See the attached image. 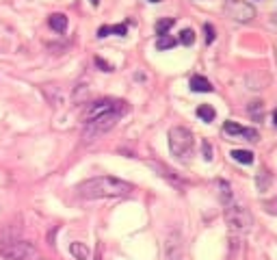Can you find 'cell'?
I'll list each match as a JSON object with an SVG mask.
<instances>
[{
	"label": "cell",
	"instance_id": "obj_17",
	"mask_svg": "<svg viewBox=\"0 0 277 260\" xmlns=\"http://www.w3.org/2000/svg\"><path fill=\"white\" fill-rule=\"evenodd\" d=\"M201 150H204V159H206V161H212V145H210L208 141L201 143Z\"/></svg>",
	"mask_w": 277,
	"mask_h": 260
},
{
	"label": "cell",
	"instance_id": "obj_18",
	"mask_svg": "<svg viewBox=\"0 0 277 260\" xmlns=\"http://www.w3.org/2000/svg\"><path fill=\"white\" fill-rule=\"evenodd\" d=\"M96 65H98V68H102V72H113V68H110L108 63H104L100 57H96Z\"/></svg>",
	"mask_w": 277,
	"mask_h": 260
},
{
	"label": "cell",
	"instance_id": "obj_13",
	"mask_svg": "<svg viewBox=\"0 0 277 260\" xmlns=\"http://www.w3.org/2000/svg\"><path fill=\"white\" fill-rule=\"evenodd\" d=\"M173 46H175V39L171 35H160L158 41H156V48L158 50H169V48H173Z\"/></svg>",
	"mask_w": 277,
	"mask_h": 260
},
{
	"label": "cell",
	"instance_id": "obj_11",
	"mask_svg": "<svg viewBox=\"0 0 277 260\" xmlns=\"http://www.w3.org/2000/svg\"><path fill=\"white\" fill-rule=\"evenodd\" d=\"M197 117L201 119V122H212V119H215L217 117V111L215 109H212L210 104H201L199 109H197Z\"/></svg>",
	"mask_w": 277,
	"mask_h": 260
},
{
	"label": "cell",
	"instance_id": "obj_6",
	"mask_svg": "<svg viewBox=\"0 0 277 260\" xmlns=\"http://www.w3.org/2000/svg\"><path fill=\"white\" fill-rule=\"evenodd\" d=\"M223 133L229 135V137H243V139H247V141H258V139H260L256 128H247V126H241L236 122H225Z\"/></svg>",
	"mask_w": 277,
	"mask_h": 260
},
{
	"label": "cell",
	"instance_id": "obj_4",
	"mask_svg": "<svg viewBox=\"0 0 277 260\" xmlns=\"http://www.w3.org/2000/svg\"><path fill=\"white\" fill-rule=\"evenodd\" d=\"M7 260H35L37 258V249L33 243H26V241H13V243H7L0 249Z\"/></svg>",
	"mask_w": 277,
	"mask_h": 260
},
{
	"label": "cell",
	"instance_id": "obj_12",
	"mask_svg": "<svg viewBox=\"0 0 277 260\" xmlns=\"http://www.w3.org/2000/svg\"><path fill=\"white\" fill-rule=\"evenodd\" d=\"M232 159L236 163H243V165H251L253 163V154L249 150H232Z\"/></svg>",
	"mask_w": 277,
	"mask_h": 260
},
{
	"label": "cell",
	"instance_id": "obj_2",
	"mask_svg": "<svg viewBox=\"0 0 277 260\" xmlns=\"http://www.w3.org/2000/svg\"><path fill=\"white\" fill-rule=\"evenodd\" d=\"M193 145H195V137L189 128L184 126H175L169 130V150L173 156L178 159H187V156L193 152Z\"/></svg>",
	"mask_w": 277,
	"mask_h": 260
},
{
	"label": "cell",
	"instance_id": "obj_21",
	"mask_svg": "<svg viewBox=\"0 0 277 260\" xmlns=\"http://www.w3.org/2000/svg\"><path fill=\"white\" fill-rule=\"evenodd\" d=\"M150 3H160V0H150Z\"/></svg>",
	"mask_w": 277,
	"mask_h": 260
},
{
	"label": "cell",
	"instance_id": "obj_5",
	"mask_svg": "<svg viewBox=\"0 0 277 260\" xmlns=\"http://www.w3.org/2000/svg\"><path fill=\"white\" fill-rule=\"evenodd\" d=\"M225 9L236 22H249L253 17V9L247 3H243V0H229Z\"/></svg>",
	"mask_w": 277,
	"mask_h": 260
},
{
	"label": "cell",
	"instance_id": "obj_3",
	"mask_svg": "<svg viewBox=\"0 0 277 260\" xmlns=\"http://www.w3.org/2000/svg\"><path fill=\"white\" fill-rule=\"evenodd\" d=\"M225 221L234 232H247L249 226H251V215H249L245 206L232 200L225 204Z\"/></svg>",
	"mask_w": 277,
	"mask_h": 260
},
{
	"label": "cell",
	"instance_id": "obj_16",
	"mask_svg": "<svg viewBox=\"0 0 277 260\" xmlns=\"http://www.w3.org/2000/svg\"><path fill=\"white\" fill-rule=\"evenodd\" d=\"M204 33H206V44H212V41H215V26H212V24H204Z\"/></svg>",
	"mask_w": 277,
	"mask_h": 260
},
{
	"label": "cell",
	"instance_id": "obj_1",
	"mask_svg": "<svg viewBox=\"0 0 277 260\" xmlns=\"http://www.w3.org/2000/svg\"><path fill=\"white\" fill-rule=\"evenodd\" d=\"M132 184L119 180L115 176H98L78 184V195L82 200H104V198H126L132 193Z\"/></svg>",
	"mask_w": 277,
	"mask_h": 260
},
{
	"label": "cell",
	"instance_id": "obj_9",
	"mask_svg": "<svg viewBox=\"0 0 277 260\" xmlns=\"http://www.w3.org/2000/svg\"><path fill=\"white\" fill-rule=\"evenodd\" d=\"M128 26L126 24H115V26H102L98 31V37H106V35H126Z\"/></svg>",
	"mask_w": 277,
	"mask_h": 260
},
{
	"label": "cell",
	"instance_id": "obj_14",
	"mask_svg": "<svg viewBox=\"0 0 277 260\" xmlns=\"http://www.w3.org/2000/svg\"><path fill=\"white\" fill-rule=\"evenodd\" d=\"M173 26V17H165V20H158L156 22V33L158 35H167V31Z\"/></svg>",
	"mask_w": 277,
	"mask_h": 260
},
{
	"label": "cell",
	"instance_id": "obj_15",
	"mask_svg": "<svg viewBox=\"0 0 277 260\" xmlns=\"http://www.w3.org/2000/svg\"><path fill=\"white\" fill-rule=\"evenodd\" d=\"M180 44L182 46H193V44H195V33H193L191 29H184L180 33Z\"/></svg>",
	"mask_w": 277,
	"mask_h": 260
},
{
	"label": "cell",
	"instance_id": "obj_19",
	"mask_svg": "<svg viewBox=\"0 0 277 260\" xmlns=\"http://www.w3.org/2000/svg\"><path fill=\"white\" fill-rule=\"evenodd\" d=\"M273 124L277 126V111H275V113H273Z\"/></svg>",
	"mask_w": 277,
	"mask_h": 260
},
{
	"label": "cell",
	"instance_id": "obj_7",
	"mask_svg": "<svg viewBox=\"0 0 277 260\" xmlns=\"http://www.w3.org/2000/svg\"><path fill=\"white\" fill-rule=\"evenodd\" d=\"M191 89L193 91H197V94H210L212 91V85H210V80L208 78H204V76H193L191 78Z\"/></svg>",
	"mask_w": 277,
	"mask_h": 260
},
{
	"label": "cell",
	"instance_id": "obj_8",
	"mask_svg": "<svg viewBox=\"0 0 277 260\" xmlns=\"http://www.w3.org/2000/svg\"><path fill=\"white\" fill-rule=\"evenodd\" d=\"M48 24H50V29H52V31L65 33V29H67V15H63V13H52V15L48 17Z\"/></svg>",
	"mask_w": 277,
	"mask_h": 260
},
{
	"label": "cell",
	"instance_id": "obj_20",
	"mask_svg": "<svg viewBox=\"0 0 277 260\" xmlns=\"http://www.w3.org/2000/svg\"><path fill=\"white\" fill-rule=\"evenodd\" d=\"M91 5H94V7H98V5H100V0H91Z\"/></svg>",
	"mask_w": 277,
	"mask_h": 260
},
{
	"label": "cell",
	"instance_id": "obj_10",
	"mask_svg": "<svg viewBox=\"0 0 277 260\" xmlns=\"http://www.w3.org/2000/svg\"><path fill=\"white\" fill-rule=\"evenodd\" d=\"M70 254L76 260H87L89 258V247L85 243H72L70 245Z\"/></svg>",
	"mask_w": 277,
	"mask_h": 260
}]
</instances>
